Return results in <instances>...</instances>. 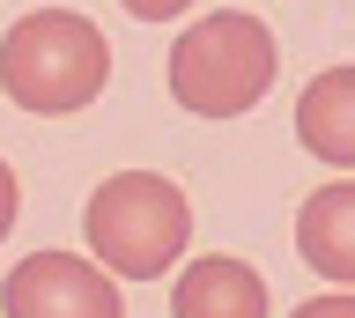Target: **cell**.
<instances>
[{
  "label": "cell",
  "instance_id": "1",
  "mask_svg": "<svg viewBox=\"0 0 355 318\" xmlns=\"http://www.w3.org/2000/svg\"><path fill=\"white\" fill-rule=\"evenodd\" d=\"M104 82H111L104 30L67 15V8H37L0 37V89H8V104H22L37 118L89 112L104 96Z\"/></svg>",
  "mask_w": 355,
  "mask_h": 318
},
{
  "label": "cell",
  "instance_id": "2",
  "mask_svg": "<svg viewBox=\"0 0 355 318\" xmlns=\"http://www.w3.org/2000/svg\"><path fill=\"white\" fill-rule=\"evenodd\" d=\"M274 67H282L274 30H266L259 15H244V8H222L207 23L178 30V45H171V96L193 118H237V112H252V104L274 89Z\"/></svg>",
  "mask_w": 355,
  "mask_h": 318
},
{
  "label": "cell",
  "instance_id": "3",
  "mask_svg": "<svg viewBox=\"0 0 355 318\" xmlns=\"http://www.w3.org/2000/svg\"><path fill=\"white\" fill-rule=\"evenodd\" d=\"M82 229H89V251L104 259L111 281H155V274H171V259L193 237V207L155 170H119V178L96 185Z\"/></svg>",
  "mask_w": 355,
  "mask_h": 318
},
{
  "label": "cell",
  "instance_id": "4",
  "mask_svg": "<svg viewBox=\"0 0 355 318\" xmlns=\"http://www.w3.org/2000/svg\"><path fill=\"white\" fill-rule=\"evenodd\" d=\"M0 311L8 318H126V303H119V281L104 267L67 259V251H30L0 281Z\"/></svg>",
  "mask_w": 355,
  "mask_h": 318
},
{
  "label": "cell",
  "instance_id": "5",
  "mask_svg": "<svg viewBox=\"0 0 355 318\" xmlns=\"http://www.w3.org/2000/svg\"><path fill=\"white\" fill-rule=\"evenodd\" d=\"M296 251L304 267H318L333 289H355V178L318 185L296 207Z\"/></svg>",
  "mask_w": 355,
  "mask_h": 318
},
{
  "label": "cell",
  "instance_id": "6",
  "mask_svg": "<svg viewBox=\"0 0 355 318\" xmlns=\"http://www.w3.org/2000/svg\"><path fill=\"white\" fill-rule=\"evenodd\" d=\"M171 318H266V281L244 259H193L178 274Z\"/></svg>",
  "mask_w": 355,
  "mask_h": 318
},
{
  "label": "cell",
  "instance_id": "7",
  "mask_svg": "<svg viewBox=\"0 0 355 318\" xmlns=\"http://www.w3.org/2000/svg\"><path fill=\"white\" fill-rule=\"evenodd\" d=\"M296 134H304L311 156L355 170V67H326L296 96Z\"/></svg>",
  "mask_w": 355,
  "mask_h": 318
},
{
  "label": "cell",
  "instance_id": "8",
  "mask_svg": "<svg viewBox=\"0 0 355 318\" xmlns=\"http://www.w3.org/2000/svg\"><path fill=\"white\" fill-rule=\"evenodd\" d=\"M288 318H355V289H333V296H311V303H296Z\"/></svg>",
  "mask_w": 355,
  "mask_h": 318
},
{
  "label": "cell",
  "instance_id": "9",
  "mask_svg": "<svg viewBox=\"0 0 355 318\" xmlns=\"http://www.w3.org/2000/svg\"><path fill=\"white\" fill-rule=\"evenodd\" d=\"M126 15H141V23H171L178 8H193V0H119Z\"/></svg>",
  "mask_w": 355,
  "mask_h": 318
},
{
  "label": "cell",
  "instance_id": "10",
  "mask_svg": "<svg viewBox=\"0 0 355 318\" xmlns=\"http://www.w3.org/2000/svg\"><path fill=\"white\" fill-rule=\"evenodd\" d=\"M8 229H15V170L0 163V237H8Z\"/></svg>",
  "mask_w": 355,
  "mask_h": 318
}]
</instances>
